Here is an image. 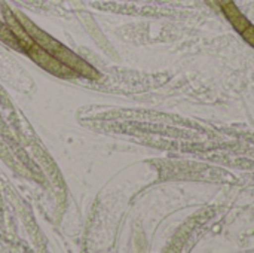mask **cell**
<instances>
[{"label": "cell", "mask_w": 254, "mask_h": 253, "mask_svg": "<svg viewBox=\"0 0 254 253\" xmlns=\"http://www.w3.org/2000/svg\"><path fill=\"white\" fill-rule=\"evenodd\" d=\"M0 40L3 43H6L7 46L13 48V49H21V45H19L18 39L15 37V34L12 33V30L7 27L6 22H0Z\"/></svg>", "instance_id": "cell-6"}, {"label": "cell", "mask_w": 254, "mask_h": 253, "mask_svg": "<svg viewBox=\"0 0 254 253\" xmlns=\"http://www.w3.org/2000/svg\"><path fill=\"white\" fill-rule=\"evenodd\" d=\"M207 1H213V0H207Z\"/></svg>", "instance_id": "cell-9"}, {"label": "cell", "mask_w": 254, "mask_h": 253, "mask_svg": "<svg viewBox=\"0 0 254 253\" xmlns=\"http://www.w3.org/2000/svg\"><path fill=\"white\" fill-rule=\"evenodd\" d=\"M222 10L226 15V18L229 19V22L232 24V27L238 33H243L250 25V21L244 16V13L238 9V6L232 0L225 3V4H222Z\"/></svg>", "instance_id": "cell-5"}, {"label": "cell", "mask_w": 254, "mask_h": 253, "mask_svg": "<svg viewBox=\"0 0 254 253\" xmlns=\"http://www.w3.org/2000/svg\"><path fill=\"white\" fill-rule=\"evenodd\" d=\"M3 18H4V22L7 24V27L12 30V33L15 34V37L18 39L19 45H21V49L24 51H28L33 45H34V40L30 37V34L25 31V28L22 27V24L19 22L18 16L15 12H12V9H9L7 6H3Z\"/></svg>", "instance_id": "cell-3"}, {"label": "cell", "mask_w": 254, "mask_h": 253, "mask_svg": "<svg viewBox=\"0 0 254 253\" xmlns=\"http://www.w3.org/2000/svg\"><path fill=\"white\" fill-rule=\"evenodd\" d=\"M216 1L222 6V4H225V3H228V1H231V0H216Z\"/></svg>", "instance_id": "cell-8"}, {"label": "cell", "mask_w": 254, "mask_h": 253, "mask_svg": "<svg viewBox=\"0 0 254 253\" xmlns=\"http://www.w3.org/2000/svg\"><path fill=\"white\" fill-rule=\"evenodd\" d=\"M241 36L244 37V40L250 45V46H253L254 48V25H249L243 33H241Z\"/></svg>", "instance_id": "cell-7"}, {"label": "cell", "mask_w": 254, "mask_h": 253, "mask_svg": "<svg viewBox=\"0 0 254 253\" xmlns=\"http://www.w3.org/2000/svg\"><path fill=\"white\" fill-rule=\"evenodd\" d=\"M27 52H28L30 58H31L36 64H39L43 70H46V72H49V73H52V75H55V76H60V78H70V76L74 75V72H73L70 67H67L65 64H63L55 55H52L51 52L45 51L43 48H40V46L36 45V43H34Z\"/></svg>", "instance_id": "cell-1"}, {"label": "cell", "mask_w": 254, "mask_h": 253, "mask_svg": "<svg viewBox=\"0 0 254 253\" xmlns=\"http://www.w3.org/2000/svg\"><path fill=\"white\" fill-rule=\"evenodd\" d=\"M82 24H83V27L86 28V31L89 33V36L95 40V43H98V46H100L104 52L110 54V57L116 58V52H115V49L110 46L109 40L104 37L103 31H101V30H100V27L95 24V21L91 18V15L83 13V15H82Z\"/></svg>", "instance_id": "cell-4"}, {"label": "cell", "mask_w": 254, "mask_h": 253, "mask_svg": "<svg viewBox=\"0 0 254 253\" xmlns=\"http://www.w3.org/2000/svg\"><path fill=\"white\" fill-rule=\"evenodd\" d=\"M52 55H55L63 64L70 67L74 73H77L86 79H100V73H98V70H95V67L88 64L83 58H80L77 54H74L71 49H68L63 43L52 52Z\"/></svg>", "instance_id": "cell-2"}]
</instances>
